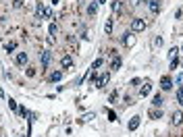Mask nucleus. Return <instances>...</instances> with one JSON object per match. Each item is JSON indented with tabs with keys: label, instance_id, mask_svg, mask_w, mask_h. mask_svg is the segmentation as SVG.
<instances>
[{
	"label": "nucleus",
	"instance_id": "nucleus-10",
	"mask_svg": "<svg viewBox=\"0 0 183 137\" xmlns=\"http://www.w3.org/2000/svg\"><path fill=\"white\" fill-rule=\"evenodd\" d=\"M56 31H58L56 23H52V25H50V37H48V42H50V44L54 42V35H56Z\"/></svg>",
	"mask_w": 183,
	"mask_h": 137
},
{
	"label": "nucleus",
	"instance_id": "nucleus-20",
	"mask_svg": "<svg viewBox=\"0 0 183 137\" xmlns=\"http://www.w3.org/2000/svg\"><path fill=\"white\" fill-rule=\"evenodd\" d=\"M96 11H98V4H96V2L88 6V12H90V15H96Z\"/></svg>",
	"mask_w": 183,
	"mask_h": 137
},
{
	"label": "nucleus",
	"instance_id": "nucleus-17",
	"mask_svg": "<svg viewBox=\"0 0 183 137\" xmlns=\"http://www.w3.org/2000/svg\"><path fill=\"white\" fill-rule=\"evenodd\" d=\"M102 58H96V60H94V62H92V71H94V68H98V67H102Z\"/></svg>",
	"mask_w": 183,
	"mask_h": 137
},
{
	"label": "nucleus",
	"instance_id": "nucleus-3",
	"mask_svg": "<svg viewBox=\"0 0 183 137\" xmlns=\"http://www.w3.org/2000/svg\"><path fill=\"white\" fill-rule=\"evenodd\" d=\"M150 91H152V83H150V81H146V83L142 85V90H139V96H142V98H146Z\"/></svg>",
	"mask_w": 183,
	"mask_h": 137
},
{
	"label": "nucleus",
	"instance_id": "nucleus-27",
	"mask_svg": "<svg viewBox=\"0 0 183 137\" xmlns=\"http://www.w3.org/2000/svg\"><path fill=\"white\" fill-rule=\"evenodd\" d=\"M113 9H114V11H119V9H121V2H119V0H114V2H113Z\"/></svg>",
	"mask_w": 183,
	"mask_h": 137
},
{
	"label": "nucleus",
	"instance_id": "nucleus-1",
	"mask_svg": "<svg viewBox=\"0 0 183 137\" xmlns=\"http://www.w3.org/2000/svg\"><path fill=\"white\" fill-rule=\"evenodd\" d=\"M131 29H133L135 33L144 31V29H146V21H144V19H133V21H131Z\"/></svg>",
	"mask_w": 183,
	"mask_h": 137
},
{
	"label": "nucleus",
	"instance_id": "nucleus-12",
	"mask_svg": "<svg viewBox=\"0 0 183 137\" xmlns=\"http://www.w3.org/2000/svg\"><path fill=\"white\" fill-rule=\"evenodd\" d=\"M137 127H139V116H133V118L129 121V129H131V131H135Z\"/></svg>",
	"mask_w": 183,
	"mask_h": 137
},
{
	"label": "nucleus",
	"instance_id": "nucleus-2",
	"mask_svg": "<svg viewBox=\"0 0 183 137\" xmlns=\"http://www.w3.org/2000/svg\"><path fill=\"white\" fill-rule=\"evenodd\" d=\"M123 44H125L127 48L135 46V35H133V33H125V35H123Z\"/></svg>",
	"mask_w": 183,
	"mask_h": 137
},
{
	"label": "nucleus",
	"instance_id": "nucleus-24",
	"mask_svg": "<svg viewBox=\"0 0 183 137\" xmlns=\"http://www.w3.org/2000/svg\"><path fill=\"white\" fill-rule=\"evenodd\" d=\"M177 52H179V48H171V52H169V56H171V58H175V56H177Z\"/></svg>",
	"mask_w": 183,
	"mask_h": 137
},
{
	"label": "nucleus",
	"instance_id": "nucleus-7",
	"mask_svg": "<svg viewBox=\"0 0 183 137\" xmlns=\"http://www.w3.org/2000/svg\"><path fill=\"white\" fill-rule=\"evenodd\" d=\"M160 87H162L164 91H167V90H171V87H173V81L169 79V77H162V79H160Z\"/></svg>",
	"mask_w": 183,
	"mask_h": 137
},
{
	"label": "nucleus",
	"instance_id": "nucleus-23",
	"mask_svg": "<svg viewBox=\"0 0 183 137\" xmlns=\"http://www.w3.org/2000/svg\"><path fill=\"white\" fill-rule=\"evenodd\" d=\"M175 83H177V85H181V87H183V73H181V75H177V79H175Z\"/></svg>",
	"mask_w": 183,
	"mask_h": 137
},
{
	"label": "nucleus",
	"instance_id": "nucleus-8",
	"mask_svg": "<svg viewBox=\"0 0 183 137\" xmlns=\"http://www.w3.org/2000/svg\"><path fill=\"white\" fill-rule=\"evenodd\" d=\"M181 123H183V112L181 110L173 112V125H181Z\"/></svg>",
	"mask_w": 183,
	"mask_h": 137
},
{
	"label": "nucleus",
	"instance_id": "nucleus-28",
	"mask_svg": "<svg viewBox=\"0 0 183 137\" xmlns=\"http://www.w3.org/2000/svg\"><path fill=\"white\" fill-rule=\"evenodd\" d=\"M9 106H11L13 110H17V102H15V100H9Z\"/></svg>",
	"mask_w": 183,
	"mask_h": 137
},
{
	"label": "nucleus",
	"instance_id": "nucleus-29",
	"mask_svg": "<svg viewBox=\"0 0 183 137\" xmlns=\"http://www.w3.org/2000/svg\"><path fill=\"white\" fill-rule=\"evenodd\" d=\"M150 116H152V118H158V116H160V110H158V112H156V110H152V112H150Z\"/></svg>",
	"mask_w": 183,
	"mask_h": 137
},
{
	"label": "nucleus",
	"instance_id": "nucleus-13",
	"mask_svg": "<svg viewBox=\"0 0 183 137\" xmlns=\"http://www.w3.org/2000/svg\"><path fill=\"white\" fill-rule=\"evenodd\" d=\"M152 104H154V106H162V104H164V100H162V96H154V100H152Z\"/></svg>",
	"mask_w": 183,
	"mask_h": 137
},
{
	"label": "nucleus",
	"instance_id": "nucleus-19",
	"mask_svg": "<svg viewBox=\"0 0 183 137\" xmlns=\"http://www.w3.org/2000/svg\"><path fill=\"white\" fill-rule=\"evenodd\" d=\"M44 12H46L44 4H38V9H35V15H38V17H42V15H44Z\"/></svg>",
	"mask_w": 183,
	"mask_h": 137
},
{
	"label": "nucleus",
	"instance_id": "nucleus-6",
	"mask_svg": "<svg viewBox=\"0 0 183 137\" xmlns=\"http://www.w3.org/2000/svg\"><path fill=\"white\" fill-rule=\"evenodd\" d=\"M60 67H63V68H71V67H73V58H71V56H63V58H60Z\"/></svg>",
	"mask_w": 183,
	"mask_h": 137
},
{
	"label": "nucleus",
	"instance_id": "nucleus-9",
	"mask_svg": "<svg viewBox=\"0 0 183 137\" xmlns=\"http://www.w3.org/2000/svg\"><path fill=\"white\" fill-rule=\"evenodd\" d=\"M108 79H110V75H102L100 79L96 81V87H104V85L108 83Z\"/></svg>",
	"mask_w": 183,
	"mask_h": 137
},
{
	"label": "nucleus",
	"instance_id": "nucleus-21",
	"mask_svg": "<svg viewBox=\"0 0 183 137\" xmlns=\"http://www.w3.org/2000/svg\"><path fill=\"white\" fill-rule=\"evenodd\" d=\"M113 68L117 71V68H121V58L119 56H114V60H113Z\"/></svg>",
	"mask_w": 183,
	"mask_h": 137
},
{
	"label": "nucleus",
	"instance_id": "nucleus-30",
	"mask_svg": "<svg viewBox=\"0 0 183 137\" xmlns=\"http://www.w3.org/2000/svg\"><path fill=\"white\" fill-rule=\"evenodd\" d=\"M13 6H15V9H19V6H21V0H15V4H13Z\"/></svg>",
	"mask_w": 183,
	"mask_h": 137
},
{
	"label": "nucleus",
	"instance_id": "nucleus-25",
	"mask_svg": "<svg viewBox=\"0 0 183 137\" xmlns=\"http://www.w3.org/2000/svg\"><path fill=\"white\" fill-rule=\"evenodd\" d=\"M108 121H113V123H117V114H114L113 110H110V112H108Z\"/></svg>",
	"mask_w": 183,
	"mask_h": 137
},
{
	"label": "nucleus",
	"instance_id": "nucleus-4",
	"mask_svg": "<svg viewBox=\"0 0 183 137\" xmlns=\"http://www.w3.org/2000/svg\"><path fill=\"white\" fill-rule=\"evenodd\" d=\"M148 6H150V11L154 12V15H158V12H160V2H158V0H148Z\"/></svg>",
	"mask_w": 183,
	"mask_h": 137
},
{
	"label": "nucleus",
	"instance_id": "nucleus-14",
	"mask_svg": "<svg viewBox=\"0 0 183 137\" xmlns=\"http://www.w3.org/2000/svg\"><path fill=\"white\" fill-rule=\"evenodd\" d=\"M15 48H17V42H9V44L4 46V50H6L9 54H11V52H13V50H15Z\"/></svg>",
	"mask_w": 183,
	"mask_h": 137
},
{
	"label": "nucleus",
	"instance_id": "nucleus-5",
	"mask_svg": "<svg viewBox=\"0 0 183 137\" xmlns=\"http://www.w3.org/2000/svg\"><path fill=\"white\" fill-rule=\"evenodd\" d=\"M40 60H42V67H48V62H50V52H48V50L40 52Z\"/></svg>",
	"mask_w": 183,
	"mask_h": 137
},
{
	"label": "nucleus",
	"instance_id": "nucleus-26",
	"mask_svg": "<svg viewBox=\"0 0 183 137\" xmlns=\"http://www.w3.org/2000/svg\"><path fill=\"white\" fill-rule=\"evenodd\" d=\"M154 46H158V48H160V46H162V37H154Z\"/></svg>",
	"mask_w": 183,
	"mask_h": 137
},
{
	"label": "nucleus",
	"instance_id": "nucleus-16",
	"mask_svg": "<svg viewBox=\"0 0 183 137\" xmlns=\"http://www.w3.org/2000/svg\"><path fill=\"white\" fill-rule=\"evenodd\" d=\"M104 31H106L108 35L113 33V21H106V25H104Z\"/></svg>",
	"mask_w": 183,
	"mask_h": 137
},
{
	"label": "nucleus",
	"instance_id": "nucleus-11",
	"mask_svg": "<svg viewBox=\"0 0 183 137\" xmlns=\"http://www.w3.org/2000/svg\"><path fill=\"white\" fill-rule=\"evenodd\" d=\"M17 65H27V54L25 52H19L17 54Z\"/></svg>",
	"mask_w": 183,
	"mask_h": 137
},
{
	"label": "nucleus",
	"instance_id": "nucleus-18",
	"mask_svg": "<svg viewBox=\"0 0 183 137\" xmlns=\"http://www.w3.org/2000/svg\"><path fill=\"white\" fill-rule=\"evenodd\" d=\"M177 102L183 106V87H179V90H177Z\"/></svg>",
	"mask_w": 183,
	"mask_h": 137
},
{
	"label": "nucleus",
	"instance_id": "nucleus-22",
	"mask_svg": "<svg viewBox=\"0 0 183 137\" xmlns=\"http://www.w3.org/2000/svg\"><path fill=\"white\" fill-rule=\"evenodd\" d=\"M177 65H179V60H177V56H175V58H171V68H173V71L177 68Z\"/></svg>",
	"mask_w": 183,
	"mask_h": 137
},
{
	"label": "nucleus",
	"instance_id": "nucleus-15",
	"mask_svg": "<svg viewBox=\"0 0 183 137\" xmlns=\"http://www.w3.org/2000/svg\"><path fill=\"white\" fill-rule=\"evenodd\" d=\"M60 77H63V73L56 71V73H52V75H50V81H60Z\"/></svg>",
	"mask_w": 183,
	"mask_h": 137
}]
</instances>
